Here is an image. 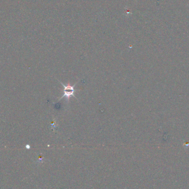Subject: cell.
Segmentation results:
<instances>
[{"label": "cell", "mask_w": 189, "mask_h": 189, "mask_svg": "<svg viewBox=\"0 0 189 189\" xmlns=\"http://www.w3.org/2000/svg\"><path fill=\"white\" fill-rule=\"evenodd\" d=\"M61 84V85L63 86L64 89H63V95L61 97L59 100H61L63 98H66L67 102L69 101V100L71 97L73 96L74 98H77L74 95V92H75V89L74 87L76 84H75L74 86H71L70 85V84H67V85H64L63 83H62L61 81H59Z\"/></svg>", "instance_id": "6da1fadb"}]
</instances>
